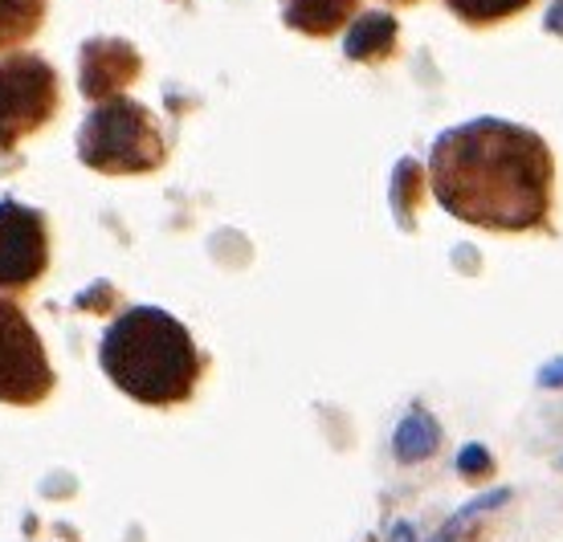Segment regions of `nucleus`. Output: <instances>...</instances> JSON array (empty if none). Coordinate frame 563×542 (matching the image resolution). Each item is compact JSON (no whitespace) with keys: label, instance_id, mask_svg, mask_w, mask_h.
<instances>
[{"label":"nucleus","instance_id":"nucleus-8","mask_svg":"<svg viewBox=\"0 0 563 542\" xmlns=\"http://www.w3.org/2000/svg\"><path fill=\"white\" fill-rule=\"evenodd\" d=\"M352 13V0H290V21L298 29H310V33H327L335 29L343 16Z\"/></svg>","mask_w":563,"mask_h":542},{"label":"nucleus","instance_id":"nucleus-4","mask_svg":"<svg viewBox=\"0 0 563 542\" xmlns=\"http://www.w3.org/2000/svg\"><path fill=\"white\" fill-rule=\"evenodd\" d=\"M49 388H54V372H49L42 339L29 327L25 310L0 298V400L42 403Z\"/></svg>","mask_w":563,"mask_h":542},{"label":"nucleus","instance_id":"nucleus-12","mask_svg":"<svg viewBox=\"0 0 563 542\" xmlns=\"http://www.w3.org/2000/svg\"><path fill=\"white\" fill-rule=\"evenodd\" d=\"M465 522H470V518H462V515H453V522L445 530H441V534H437V539H429V542H465L462 539V527Z\"/></svg>","mask_w":563,"mask_h":542},{"label":"nucleus","instance_id":"nucleus-14","mask_svg":"<svg viewBox=\"0 0 563 542\" xmlns=\"http://www.w3.org/2000/svg\"><path fill=\"white\" fill-rule=\"evenodd\" d=\"M548 379H563V363H555V367H548V372H543V384H548Z\"/></svg>","mask_w":563,"mask_h":542},{"label":"nucleus","instance_id":"nucleus-1","mask_svg":"<svg viewBox=\"0 0 563 542\" xmlns=\"http://www.w3.org/2000/svg\"><path fill=\"white\" fill-rule=\"evenodd\" d=\"M548 143L503 119H474L445 131L429 155V184L441 209L478 229L519 233L548 221L551 209Z\"/></svg>","mask_w":563,"mask_h":542},{"label":"nucleus","instance_id":"nucleus-9","mask_svg":"<svg viewBox=\"0 0 563 542\" xmlns=\"http://www.w3.org/2000/svg\"><path fill=\"white\" fill-rule=\"evenodd\" d=\"M42 21V0H0V49L25 42Z\"/></svg>","mask_w":563,"mask_h":542},{"label":"nucleus","instance_id":"nucleus-5","mask_svg":"<svg viewBox=\"0 0 563 542\" xmlns=\"http://www.w3.org/2000/svg\"><path fill=\"white\" fill-rule=\"evenodd\" d=\"M57 107V78L42 57L16 54L0 62V147L42 126Z\"/></svg>","mask_w":563,"mask_h":542},{"label":"nucleus","instance_id":"nucleus-6","mask_svg":"<svg viewBox=\"0 0 563 542\" xmlns=\"http://www.w3.org/2000/svg\"><path fill=\"white\" fill-rule=\"evenodd\" d=\"M49 245H45V221L16 200H0V286H29L45 274Z\"/></svg>","mask_w":563,"mask_h":542},{"label":"nucleus","instance_id":"nucleus-3","mask_svg":"<svg viewBox=\"0 0 563 542\" xmlns=\"http://www.w3.org/2000/svg\"><path fill=\"white\" fill-rule=\"evenodd\" d=\"M164 143L155 135L152 114L131 98H114L90 114L82 126V159L99 172H147L159 164Z\"/></svg>","mask_w":563,"mask_h":542},{"label":"nucleus","instance_id":"nucleus-2","mask_svg":"<svg viewBox=\"0 0 563 542\" xmlns=\"http://www.w3.org/2000/svg\"><path fill=\"white\" fill-rule=\"evenodd\" d=\"M102 372L140 403H180L192 396L200 355L192 334L168 310L135 307L102 339Z\"/></svg>","mask_w":563,"mask_h":542},{"label":"nucleus","instance_id":"nucleus-11","mask_svg":"<svg viewBox=\"0 0 563 542\" xmlns=\"http://www.w3.org/2000/svg\"><path fill=\"white\" fill-rule=\"evenodd\" d=\"M457 469H462L465 477H478V473H486V469H490V457H486V449L470 445L462 457H457Z\"/></svg>","mask_w":563,"mask_h":542},{"label":"nucleus","instance_id":"nucleus-7","mask_svg":"<svg viewBox=\"0 0 563 542\" xmlns=\"http://www.w3.org/2000/svg\"><path fill=\"white\" fill-rule=\"evenodd\" d=\"M437 441H441V432H437L433 417H424V412H409L393 436L400 461H424L437 449Z\"/></svg>","mask_w":563,"mask_h":542},{"label":"nucleus","instance_id":"nucleus-13","mask_svg":"<svg viewBox=\"0 0 563 542\" xmlns=\"http://www.w3.org/2000/svg\"><path fill=\"white\" fill-rule=\"evenodd\" d=\"M388 542H417V539H412V527H409V522H396V527H393V539H388Z\"/></svg>","mask_w":563,"mask_h":542},{"label":"nucleus","instance_id":"nucleus-10","mask_svg":"<svg viewBox=\"0 0 563 542\" xmlns=\"http://www.w3.org/2000/svg\"><path fill=\"white\" fill-rule=\"evenodd\" d=\"M445 4H450L462 21H470V25H490V21L522 13L531 0H445Z\"/></svg>","mask_w":563,"mask_h":542}]
</instances>
